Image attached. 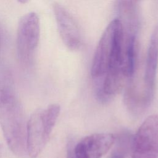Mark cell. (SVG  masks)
<instances>
[{
  "mask_svg": "<svg viewBox=\"0 0 158 158\" xmlns=\"http://www.w3.org/2000/svg\"><path fill=\"white\" fill-rule=\"evenodd\" d=\"M132 158H158V115L148 116L133 136Z\"/></svg>",
  "mask_w": 158,
  "mask_h": 158,
  "instance_id": "obj_5",
  "label": "cell"
},
{
  "mask_svg": "<svg viewBox=\"0 0 158 158\" xmlns=\"http://www.w3.org/2000/svg\"><path fill=\"white\" fill-rule=\"evenodd\" d=\"M14 80L10 72L4 67H0V99L14 93Z\"/></svg>",
  "mask_w": 158,
  "mask_h": 158,
  "instance_id": "obj_10",
  "label": "cell"
},
{
  "mask_svg": "<svg viewBox=\"0 0 158 158\" xmlns=\"http://www.w3.org/2000/svg\"><path fill=\"white\" fill-rule=\"evenodd\" d=\"M53 11L60 36L65 46L72 51L78 49L81 45L79 27L71 14L57 2L53 4Z\"/></svg>",
  "mask_w": 158,
  "mask_h": 158,
  "instance_id": "obj_6",
  "label": "cell"
},
{
  "mask_svg": "<svg viewBox=\"0 0 158 158\" xmlns=\"http://www.w3.org/2000/svg\"><path fill=\"white\" fill-rule=\"evenodd\" d=\"M115 136L110 133H97L88 135L74 146L76 158H101L110 149Z\"/></svg>",
  "mask_w": 158,
  "mask_h": 158,
  "instance_id": "obj_7",
  "label": "cell"
},
{
  "mask_svg": "<svg viewBox=\"0 0 158 158\" xmlns=\"http://www.w3.org/2000/svg\"><path fill=\"white\" fill-rule=\"evenodd\" d=\"M121 27L116 18L105 29L96 49L91 68L94 79H100L107 73L127 78L121 69Z\"/></svg>",
  "mask_w": 158,
  "mask_h": 158,
  "instance_id": "obj_2",
  "label": "cell"
},
{
  "mask_svg": "<svg viewBox=\"0 0 158 158\" xmlns=\"http://www.w3.org/2000/svg\"><path fill=\"white\" fill-rule=\"evenodd\" d=\"M158 67V26L155 27L148 49L144 75L143 94L147 106L154 99Z\"/></svg>",
  "mask_w": 158,
  "mask_h": 158,
  "instance_id": "obj_8",
  "label": "cell"
},
{
  "mask_svg": "<svg viewBox=\"0 0 158 158\" xmlns=\"http://www.w3.org/2000/svg\"><path fill=\"white\" fill-rule=\"evenodd\" d=\"M20 2H21V3H22V4H25V3H26V2H27L29 0H18Z\"/></svg>",
  "mask_w": 158,
  "mask_h": 158,
  "instance_id": "obj_13",
  "label": "cell"
},
{
  "mask_svg": "<svg viewBox=\"0 0 158 158\" xmlns=\"http://www.w3.org/2000/svg\"><path fill=\"white\" fill-rule=\"evenodd\" d=\"M3 144H0V158H1L2 153H3Z\"/></svg>",
  "mask_w": 158,
  "mask_h": 158,
  "instance_id": "obj_12",
  "label": "cell"
},
{
  "mask_svg": "<svg viewBox=\"0 0 158 158\" xmlns=\"http://www.w3.org/2000/svg\"><path fill=\"white\" fill-rule=\"evenodd\" d=\"M0 49H1V38H0Z\"/></svg>",
  "mask_w": 158,
  "mask_h": 158,
  "instance_id": "obj_14",
  "label": "cell"
},
{
  "mask_svg": "<svg viewBox=\"0 0 158 158\" xmlns=\"http://www.w3.org/2000/svg\"><path fill=\"white\" fill-rule=\"evenodd\" d=\"M0 126L10 150L19 157L27 155V122L14 93L0 99Z\"/></svg>",
  "mask_w": 158,
  "mask_h": 158,
  "instance_id": "obj_1",
  "label": "cell"
},
{
  "mask_svg": "<svg viewBox=\"0 0 158 158\" xmlns=\"http://www.w3.org/2000/svg\"><path fill=\"white\" fill-rule=\"evenodd\" d=\"M60 110L59 104H51L35 110L27 121V152L31 158L36 157L48 143Z\"/></svg>",
  "mask_w": 158,
  "mask_h": 158,
  "instance_id": "obj_3",
  "label": "cell"
},
{
  "mask_svg": "<svg viewBox=\"0 0 158 158\" xmlns=\"http://www.w3.org/2000/svg\"><path fill=\"white\" fill-rule=\"evenodd\" d=\"M40 36V25L38 15L29 12L20 19L17 31V54L21 65L33 66Z\"/></svg>",
  "mask_w": 158,
  "mask_h": 158,
  "instance_id": "obj_4",
  "label": "cell"
},
{
  "mask_svg": "<svg viewBox=\"0 0 158 158\" xmlns=\"http://www.w3.org/2000/svg\"><path fill=\"white\" fill-rule=\"evenodd\" d=\"M133 136L128 131H123L115 137V146L109 158H125L131 149Z\"/></svg>",
  "mask_w": 158,
  "mask_h": 158,
  "instance_id": "obj_9",
  "label": "cell"
},
{
  "mask_svg": "<svg viewBox=\"0 0 158 158\" xmlns=\"http://www.w3.org/2000/svg\"><path fill=\"white\" fill-rule=\"evenodd\" d=\"M74 144L72 139L68 141L67 144V156L66 158H76L74 153Z\"/></svg>",
  "mask_w": 158,
  "mask_h": 158,
  "instance_id": "obj_11",
  "label": "cell"
}]
</instances>
